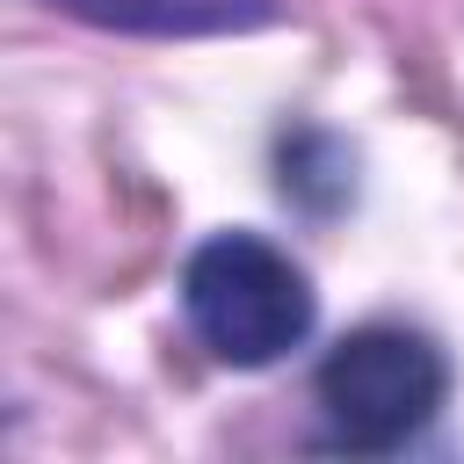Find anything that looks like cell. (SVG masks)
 <instances>
[{
  "mask_svg": "<svg viewBox=\"0 0 464 464\" xmlns=\"http://www.w3.org/2000/svg\"><path fill=\"white\" fill-rule=\"evenodd\" d=\"M319 413H326V435L341 450H399L413 442L442 392H450V370L435 355V341L406 334V326H362L348 334L326 362H319Z\"/></svg>",
  "mask_w": 464,
  "mask_h": 464,
  "instance_id": "obj_2",
  "label": "cell"
},
{
  "mask_svg": "<svg viewBox=\"0 0 464 464\" xmlns=\"http://www.w3.org/2000/svg\"><path fill=\"white\" fill-rule=\"evenodd\" d=\"M65 7L123 29H225L261 14V0H65Z\"/></svg>",
  "mask_w": 464,
  "mask_h": 464,
  "instance_id": "obj_3",
  "label": "cell"
},
{
  "mask_svg": "<svg viewBox=\"0 0 464 464\" xmlns=\"http://www.w3.org/2000/svg\"><path fill=\"white\" fill-rule=\"evenodd\" d=\"M181 304H188V326L203 334L210 355L254 370V362H276L283 348H297L312 334V283L304 268L254 239V232H218L188 254V276H181Z\"/></svg>",
  "mask_w": 464,
  "mask_h": 464,
  "instance_id": "obj_1",
  "label": "cell"
}]
</instances>
